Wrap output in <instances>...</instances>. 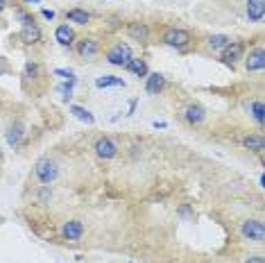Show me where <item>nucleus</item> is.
<instances>
[{
  "instance_id": "obj_22",
  "label": "nucleus",
  "mask_w": 265,
  "mask_h": 263,
  "mask_svg": "<svg viewBox=\"0 0 265 263\" xmlns=\"http://www.w3.org/2000/svg\"><path fill=\"white\" fill-rule=\"evenodd\" d=\"M23 125H16V127L9 129V134H7V141H9V146H18L21 139H23Z\"/></svg>"
},
{
  "instance_id": "obj_19",
  "label": "nucleus",
  "mask_w": 265,
  "mask_h": 263,
  "mask_svg": "<svg viewBox=\"0 0 265 263\" xmlns=\"http://www.w3.org/2000/svg\"><path fill=\"white\" fill-rule=\"evenodd\" d=\"M95 87H98V88H106V87H125V82L120 80V77L105 75V77H98V80H95Z\"/></svg>"
},
{
  "instance_id": "obj_27",
  "label": "nucleus",
  "mask_w": 265,
  "mask_h": 263,
  "mask_svg": "<svg viewBox=\"0 0 265 263\" xmlns=\"http://www.w3.org/2000/svg\"><path fill=\"white\" fill-rule=\"evenodd\" d=\"M245 263H265V261H263V257H252V259H247Z\"/></svg>"
},
{
  "instance_id": "obj_11",
  "label": "nucleus",
  "mask_w": 265,
  "mask_h": 263,
  "mask_svg": "<svg viewBox=\"0 0 265 263\" xmlns=\"http://www.w3.org/2000/svg\"><path fill=\"white\" fill-rule=\"evenodd\" d=\"M163 87H165V77L161 75V73H152V75H147V82H145V91H147V93L157 95Z\"/></svg>"
},
{
  "instance_id": "obj_3",
  "label": "nucleus",
  "mask_w": 265,
  "mask_h": 263,
  "mask_svg": "<svg viewBox=\"0 0 265 263\" xmlns=\"http://www.w3.org/2000/svg\"><path fill=\"white\" fill-rule=\"evenodd\" d=\"M188 41H190V34L182 28H170V29H165V34H163V43H168L170 48H184V46H188Z\"/></svg>"
},
{
  "instance_id": "obj_17",
  "label": "nucleus",
  "mask_w": 265,
  "mask_h": 263,
  "mask_svg": "<svg viewBox=\"0 0 265 263\" xmlns=\"http://www.w3.org/2000/svg\"><path fill=\"white\" fill-rule=\"evenodd\" d=\"M125 68L130 70V73H134V75H138V77H145L147 75V64L143 61V59L132 57L130 61H127V66H125Z\"/></svg>"
},
{
  "instance_id": "obj_15",
  "label": "nucleus",
  "mask_w": 265,
  "mask_h": 263,
  "mask_svg": "<svg viewBox=\"0 0 265 263\" xmlns=\"http://www.w3.org/2000/svg\"><path fill=\"white\" fill-rule=\"evenodd\" d=\"M127 32H130V36L134 39V41H145L147 39V25L145 23H130L127 25Z\"/></svg>"
},
{
  "instance_id": "obj_7",
  "label": "nucleus",
  "mask_w": 265,
  "mask_h": 263,
  "mask_svg": "<svg viewBox=\"0 0 265 263\" xmlns=\"http://www.w3.org/2000/svg\"><path fill=\"white\" fill-rule=\"evenodd\" d=\"M240 57H242V43H238V41H231L229 46L222 50V59L227 61V64H231V66H234Z\"/></svg>"
},
{
  "instance_id": "obj_31",
  "label": "nucleus",
  "mask_w": 265,
  "mask_h": 263,
  "mask_svg": "<svg viewBox=\"0 0 265 263\" xmlns=\"http://www.w3.org/2000/svg\"><path fill=\"white\" fill-rule=\"evenodd\" d=\"M0 222H2V218H0Z\"/></svg>"
},
{
  "instance_id": "obj_28",
  "label": "nucleus",
  "mask_w": 265,
  "mask_h": 263,
  "mask_svg": "<svg viewBox=\"0 0 265 263\" xmlns=\"http://www.w3.org/2000/svg\"><path fill=\"white\" fill-rule=\"evenodd\" d=\"M2 73H5V61L0 59V75H2Z\"/></svg>"
},
{
  "instance_id": "obj_4",
  "label": "nucleus",
  "mask_w": 265,
  "mask_h": 263,
  "mask_svg": "<svg viewBox=\"0 0 265 263\" xmlns=\"http://www.w3.org/2000/svg\"><path fill=\"white\" fill-rule=\"evenodd\" d=\"M242 236L249 240H256V243H263L265 240V227L261 220H247L242 222Z\"/></svg>"
},
{
  "instance_id": "obj_20",
  "label": "nucleus",
  "mask_w": 265,
  "mask_h": 263,
  "mask_svg": "<svg viewBox=\"0 0 265 263\" xmlns=\"http://www.w3.org/2000/svg\"><path fill=\"white\" fill-rule=\"evenodd\" d=\"M231 43L229 36H224V34H213L209 36V46L213 48V50H224V48Z\"/></svg>"
},
{
  "instance_id": "obj_10",
  "label": "nucleus",
  "mask_w": 265,
  "mask_h": 263,
  "mask_svg": "<svg viewBox=\"0 0 265 263\" xmlns=\"http://www.w3.org/2000/svg\"><path fill=\"white\" fill-rule=\"evenodd\" d=\"M245 66H247V70H263L265 68V53H263V48H256V50H254V53L245 59Z\"/></svg>"
},
{
  "instance_id": "obj_8",
  "label": "nucleus",
  "mask_w": 265,
  "mask_h": 263,
  "mask_svg": "<svg viewBox=\"0 0 265 263\" xmlns=\"http://www.w3.org/2000/svg\"><path fill=\"white\" fill-rule=\"evenodd\" d=\"M61 234H64L68 240H77L80 236L84 234L82 222H80V220H68V222H64V227H61Z\"/></svg>"
},
{
  "instance_id": "obj_5",
  "label": "nucleus",
  "mask_w": 265,
  "mask_h": 263,
  "mask_svg": "<svg viewBox=\"0 0 265 263\" xmlns=\"http://www.w3.org/2000/svg\"><path fill=\"white\" fill-rule=\"evenodd\" d=\"M93 150H95V154H98V157H102V159H113L118 154L116 143H113L111 139H106V136H100V139L95 141Z\"/></svg>"
},
{
  "instance_id": "obj_2",
  "label": "nucleus",
  "mask_w": 265,
  "mask_h": 263,
  "mask_svg": "<svg viewBox=\"0 0 265 263\" xmlns=\"http://www.w3.org/2000/svg\"><path fill=\"white\" fill-rule=\"evenodd\" d=\"M132 59V48L127 43H116V46L106 53V61L113 66H127V61Z\"/></svg>"
},
{
  "instance_id": "obj_30",
  "label": "nucleus",
  "mask_w": 265,
  "mask_h": 263,
  "mask_svg": "<svg viewBox=\"0 0 265 263\" xmlns=\"http://www.w3.org/2000/svg\"><path fill=\"white\" fill-rule=\"evenodd\" d=\"M25 2H39V0H25Z\"/></svg>"
},
{
  "instance_id": "obj_13",
  "label": "nucleus",
  "mask_w": 265,
  "mask_h": 263,
  "mask_svg": "<svg viewBox=\"0 0 265 263\" xmlns=\"http://www.w3.org/2000/svg\"><path fill=\"white\" fill-rule=\"evenodd\" d=\"M242 146L247 147V150H252V152H263L265 150V139L261 134H249L242 139Z\"/></svg>"
},
{
  "instance_id": "obj_14",
  "label": "nucleus",
  "mask_w": 265,
  "mask_h": 263,
  "mask_svg": "<svg viewBox=\"0 0 265 263\" xmlns=\"http://www.w3.org/2000/svg\"><path fill=\"white\" fill-rule=\"evenodd\" d=\"M54 39H57L61 46H73V41H75V32H73L68 25H59L57 32H54Z\"/></svg>"
},
{
  "instance_id": "obj_12",
  "label": "nucleus",
  "mask_w": 265,
  "mask_h": 263,
  "mask_svg": "<svg viewBox=\"0 0 265 263\" xmlns=\"http://www.w3.org/2000/svg\"><path fill=\"white\" fill-rule=\"evenodd\" d=\"M77 53H80V57H84V59L95 57V55H98V41H93V39H82L80 46H77Z\"/></svg>"
},
{
  "instance_id": "obj_9",
  "label": "nucleus",
  "mask_w": 265,
  "mask_h": 263,
  "mask_svg": "<svg viewBox=\"0 0 265 263\" xmlns=\"http://www.w3.org/2000/svg\"><path fill=\"white\" fill-rule=\"evenodd\" d=\"M265 14V0H247V18L259 23Z\"/></svg>"
},
{
  "instance_id": "obj_21",
  "label": "nucleus",
  "mask_w": 265,
  "mask_h": 263,
  "mask_svg": "<svg viewBox=\"0 0 265 263\" xmlns=\"http://www.w3.org/2000/svg\"><path fill=\"white\" fill-rule=\"evenodd\" d=\"M71 114H75L80 120H84V123H88V125L95 120V118L91 116V111H86L84 107H80V105H73V107H71Z\"/></svg>"
},
{
  "instance_id": "obj_18",
  "label": "nucleus",
  "mask_w": 265,
  "mask_h": 263,
  "mask_svg": "<svg viewBox=\"0 0 265 263\" xmlns=\"http://www.w3.org/2000/svg\"><path fill=\"white\" fill-rule=\"evenodd\" d=\"M66 21H71V23H77V25H86L91 21L84 9H71V12H66Z\"/></svg>"
},
{
  "instance_id": "obj_1",
  "label": "nucleus",
  "mask_w": 265,
  "mask_h": 263,
  "mask_svg": "<svg viewBox=\"0 0 265 263\" xmlns=\"http://www.w3.org/2000/svg\"><path fill=\"white\" fill-rule=\"evenodd\" d=\"M34 175H36V179L41 181V184H46V186H48V184H53V181L57 179L59 168H57V164H54L53 159L43 157V159H39V161H36Z\"/></svg>"
},
{
  "instance_id": "obj_25",
  "label": "nucleus",
  "mask_w": 265,
  "mask_h": 263,
  "mask_svg": "<svg viewBox=\"0 0 265 263\" xmlns=\"http://www.w3.org/2000/svg\"><path fill=\"white\" fill-rule=\"evenodd\" d=\"M54 75H59V77H68V80H71L73 73H71V70H64V68H54Z\"/></svg>"
},
{
  "instance_id": "obj_23",
  "label": "nucleus",
  "mask_w": 265,
  "mask_h": 263,
  "mask_svg": "<svg viewBox=\"0 0 265 263\" xmlns=\"http://www.w3.org/2000/svg\"><path fill=\"white\" fill-rule=\"evenodd\" d=\"M252 114H254V120L259 125H263V102H261V100L252 102Z\"/></svg>"
},
{
  "instance_id": "obj_26",
  "label": "nucleus",
  "mask_w": 265,
  "mask_h": 263,
  "mask_svg": "<svg viewBox=\"0 0 265 263\" xmlns=\"http://www.w3.org/2000/svg\"><path fill=\"white\" fill-rule=\"evenodd\" d=\"M43 18H48V21H53V18H54V12H53V9H43Z\"/></svg>"
},
{
  "instance_id": "obj_6",
  "label": "nucleus",
  "mask_w": 265,
  "mask_h": 263,
  "mask_svg": "<svg viewBox=\"0 0 265 263\" xmlns=\"http://www.w3.org/2000/svg\"><path fill=\"white\" fill-rule=\"evenodd\" d=\"M21 39H23L25 43H39V39H41V29H39V25L34 23V18H29L27 23H23Z\"/></svg>"
},
{
  "instance_id": "obj_24",
  "label": "nucleus",
  "mask_w": 265,
  "mask_h": 263,
  "mask_svg": "<svg viewBox=\"0 0 265 263\" xmlns=\"http://www.w3.org/2000/svg\"><path fill=\"white\" fill-rule=\"evenodd\" d=\"M39 73V66L36 64H25V77H34Z\"/></svg>"
},
{
  "instance_id": "obj_29",
  "label": "nucleus",
  "mask_w": 265,
  "mask_h": 263,
  "mask_svg": "<svg viewBox=\"0 0 265 263\" xmlns=\"http://www.w3.org/2000/svg\"><path fill=\"white\" fill-rule=\"evenodd\" d=\"M5 7H7V2H5V0H0V12H2Z\"/></svg>"
},
{
  "instance_id": "obj_16",
  "label": "nucleus",
  "mask_w": 265,
  "mask_h": 263,
  "mask_svg": "<svg viewBox=\"0 0 265 263\" xmlns=\"http://www.w3.org/2000/svg\"><path fill=\"white\" fill-rule=\"evenodd\" d=\"M184 118H186L190 125H200L202 120H204V109L197 105H190L188 109L184 111Z\"/></svg>"
}]
</instances>
